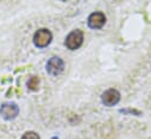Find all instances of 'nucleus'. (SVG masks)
<instances>
[{"label": "nucleus", "instance_id": "423d86ee", "mask_svg": "<svg viewBox=\"0 0 151 139\" xmlns=\"http://www.w3.org/2000/svg\"><path fill=\"white\" fill-rule=\"evenodd\" d=\"M106 24V15L101 12H95L88 18V26L93 29H99Z\"/></svg>", "mask_w": 151, "mask_h": 139}, {"label": "nucleus", "instance_id": "7ed1b4c3", "mask_svg": "<svg viewBox=\"0 0 151 139\" xmlns=\"http://www.w3.org/2000/svg\"><path fill=\"white\" fill-rule=\"evenodd\" d=\"M0 115L5 120H12L19 115V106L15 103H4L0 107Z\"/></svg>", "mask_w": 151, "mask_h": 139}, {"label": "nucleus", "instance_id": "1a4fd4ad", "mask_svg": "<svg viewBox=\"0 0 151 139\" xmlns=\"http://www.w3.org/2000/svg\"><path fill=\"white\" fill-rule=\"evenodd\" d=\"M122 113H135L136 116H139L141 115V112L139 111H137V110H131V109H122V110H119Z\"/></svg>", "mask_w": 151, "mask_h": 139}, {"label": "nucleus", "instance_id": "9d476101", "mask_svg": "<svg viewBox=\"0 0 151 139\" xmlns=\"http://www.w3.org/2000/svg\"><path fill=\"white\" fill-rule=\"evenodd\" d=\"M52 139H59L58 137H54V138H52Z\"/></svg>", "mask_w": 151, "mask_h": 139}, {"label": "nucleus", "instance_id": "f257e3e1", "mask_svg": "<svg viewBox=\"0 0 151 139\" xmlns=\"http://www.w3.org/2000/svg\"><path fill=\"white\" fill-rule=\"evenodd\" d=\"M82 42H83V33H82V31L75 29L72 33H69L68 36L66 37L65 44H66V47L68 49L75 50V49H78L82 46Z\"/></svg>", "mask_w": 151, "mask_h": 139}, {"label": "nucleus", "instance_id": "f03ea898", "mask_svg": "<svg viewBox=\"0 0 151 139\" xmlns=\"http://www.w3.org/2000/svg\"><path fill=\"white\" fill-rule=\"evenodd\" d=\"M52 37L53 35L52 33L48 31V29H39L38 32L34 34V37H33V41H34V44L39 47V48H45L47 47L50 41H52Z\"/></svg>", "mask_w": 151, "mask_h": 139}, {"label": "nucleus", "instance_id": "39448f33", "mask_svg": "<svg viewBox=\"0 0 151 139\" xmlns=\"http://www.w3.org/2000/svg\"><path fill=\"white\" fill-rule=\"evenodd\" d=\"M102 103L107 106L116 105L121 100V94L116 89H108L102 94Z\"/></svg>", "mask_w": 151, "mask_h": 139}, {"label": "nucleus", "instance_id": "20e7f679", "mask_svg": "<svg viewBox=\"0 0 151 139\" xmlns=\"http://www.w3.org/2000/svg\"><path fill=\"white\" fill-rule=\"evenodd\" d=\"M46 68H47V72L49 75L58 76L65 69V63L60 57H52V59L48 60Z\"/></svg>", "mask_w": 151, "mask_h": 139}, {"label": "nucleus", "instance_id": "0eeeda50", "mask_svg": "<svg viewBox=\"0 0 151 139\" xmlns=\"http://www.w3.org/2000/svg\"><path fill=\"white\" fill-rule=\"evenodd\" d=\"M39 84H40V80H39V77H37V76L31 77L29 81L27 82V87H28V89L32 90V91H37V90H38Z\"/></svg>", "mask_w": 151, "mask_h": 139}, {"label": "nucleus", "instance_id": "6e6552de", "mask_svg": "<svg viewBox=\"0 0 151 139\" xmlns=\"http://www.w3.org/2000/svg\"><path fill=\"white\" fill-rule=\"evenodd\" d=\"M21 139H40L39 135L34 131H28L26 133H24V136L21 137Z\"/></svg>", "mask_w": 151, "mask_h": 139}]
</instances>
